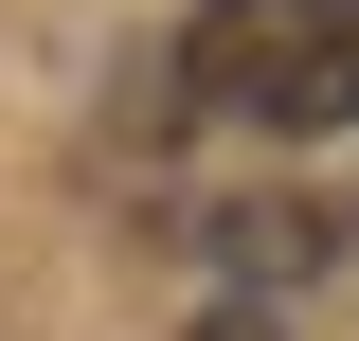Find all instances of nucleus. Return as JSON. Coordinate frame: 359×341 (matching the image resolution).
<instances>
[{
    "mask_svg": "<svg viewBox=\"0 0 359 341\" xmlns=\"http://www.w3.org/2000/svg\"><path fill=\"white\" fill-rule=\"evenodd\" d=\"M180 72L233 126H359V0H216Z\"/></svg>",
    "mask_w": 359,
    "mask_h": 341,
    "instance_id": "1",
    "label": "nucleus"
},
{
    "mask_svg": "<svg viewBox=\"0 0 359 341\" xmlns=\"http://www.w3.org/2000/svg\"><path fill=\"white\" fill-rule=\"evenodd\" d=\"M233 269H252V288H306L323 269V215H287V198H233V234H216Z\"/></svg>",
    "mask_w": 359,
    "mask_h": 341,
    "instance_id": "2",
    "label": "nucleus"
},
{
    "mask_svg": "<svg viewBox=\"0 0 359 341\" xmlns=\"http://www.w3.org/2000/svg\"><path fill=\"white\" fill-rule=\"evenodd\" d=\"M198 341H269V323H252V305H216V323H198Z\"/></svg>",
    "mask_w": 359,
    "mask_h": 341,
    "instance_id": "3",
    "label": "nucleus"
}]
</instances>
